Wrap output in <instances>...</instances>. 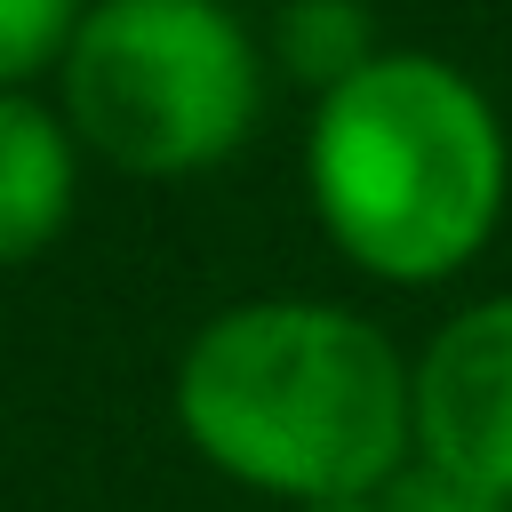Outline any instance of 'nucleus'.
I'll use <instances>...</instances> for the list:
<instances>
[{
    "instance_id": "1",
    "label": "nucleus",
    "mask_w": 512,
    "mask_h": 512,
    "mask_svg": "<svg viewBox=\"0 0 512 512\" xmlns=\"http://www.w3.org/2000/svg\"><path fill=\"white\" fill-rule=\"evenodd\" d=\"M176 424L200 464L256 496H368L416 456V368L344 304L248 296L192 328Z\"/></svg>"
},
{
    "instance_id": "2",
    "label": "nucleus",
    "mask_w": 512,
    "mask_h": 512,
    "mask_svg": "<svg viewBox=\"0 0 512 512\" xmlns=\"http://www.w3.org/2000/svg\"><path fill=\"white\" fill-rule=\"evenodd\" d=\"M504 120L448 56H376L312 104V216L376 280L464 272L504 216Z\"/></svg>"
},
{
    "instance_id": "3",
    "label": "nucleus",
    "mask_w": 512,
    "mask_h": 512,
    "mask_svg": "<svg viewBox=\"0 0 512 512\" xmlns=\"http://www.w3.org/2000/svg\"><path fill=\"white\" fill-rule=\"evenodd\" d=\"M56 72L80 152L120 176H200L264 112V56L224 0H88Z\"/></svg>"
},
{
    "instance_id": "4",
    "label": "nucleus",
    "mask_w": 512,
    "mask_h": 512,
    "mask_svg": "<svg viewBox=\"0 0 512 512\" xmlns=\"http://www.w3.org/2000/svg\"><path fill=\"white\" fill-rule=\"evenodd\" d=\"M416 456L512 496V296H480L416 352Z\"/></svg>"
},
{
    "instance_id": "5",
    "label": "nucleus",
    "mask_w": 512,
    "mask_h": 512,
    "mask_svg": "<svg viewBox=\"0 0 512 512\" xmlns=\"http://www.w3.org/2000/svg\"><path fill=\"white\" fill-rule=\"evenodd\" d=\"M80 200V136L24 88H0V264L56 248Z\"/></svg>"
},
{
    "instance_id": "6",
    "label": "nucleus",
    "mask_w": 512,
    "mask_h": 512,
    "mask_svg": "<svg viewBox=\"0 0 512 512\" xmlns=\"http://www.w3.org/2000/svg\"><path fill=\"white\" fill-rule=\"evenodd\" d=\"M368 8L360 0H288L280 8V64L304 80V88H344L360 64H376V40H368Z\"/></svg>"
},
{
    "instance_id": "7",
    "label": "nucleus",
    "mask_w": 512,
    "mask_h": 512,
    "mask_svg": "<svg viewBox=\"0 0 512 512\" xmlns=\"http://www.w3.org/2000/svg\"><path fill=\"white\" fill-rule=\"evenodd\" d=\"M88 0H0V88H24L32 72L64 64Z\"/></svg>"
},
{
    "instance_id": "8",
    "label": "nucleus",
    "mask_w": 512,
    "mask_h": 512,
    "mask_svg": "<svg viewBox=\"0 0 512 512\" xmlns=\"http://www.w3.org/2000/svg\"><path fill=\"white\" fill-rule=\"evenodd\" d=\"M384 512H512V496L464 480V472H440L424 456H408L392 480H384Z\"/></svg>"
},
{
    "instance_id": "9",
    "label": "nucleus",
    "mask_w": 512,
    "mask_h": 512,
    "mask_svg": "<svg viewBox=\"0 0 512 512\" xmlns=\"http://www.w3.org/2000/svg\"><path fill=\"white\" fill-rule=\"evenodd\" d=\"M288 512H384V488H368V496H312V504H288Z\"/></svg>"
}]
</instances>
